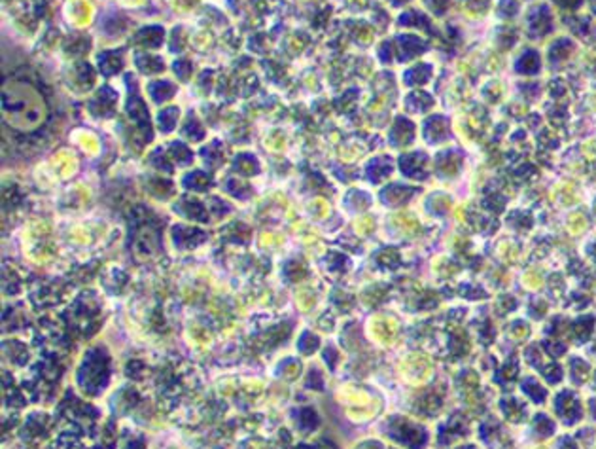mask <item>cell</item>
<instances>
[{
    "label": "cell",
    "mask_w": 596,
    "mask_h": 449,
    "mask_svg": "<svg viewBox=\"0 0 596 449\" xmlns=\"http://www.w3.org/2000/svg\"><path fill=\"white\" fill-rule=\"evenodd\" d=\"M590 409H592V415L596 417V398L592 400V402H590Z\"/></svg>",
    "instance_id": "83f0119b"
},
{
    "label": "cell",
    "mask_w": 596,
    "mask_h": 449,
    "mask_svg": "<svg viewBox=\"0 0 596 449\" xmlns=\"http://www.w3.org/2000/svg\"><path fill=\"white\" fill-rule=\"evenodd\" d=\"M549 351H551V353H553V355H562V353H564V347H562V345H559V343H551V347H549Z\"/></svg>",
    "instance_id": "cb8c5ba5"
},
{
    "label": "cell",
    "mask_w": 596,
    "mask_h": 449,
    "mask_svg": "<svg viewBox=\"0 0 596 449\" xmlns=\"http://www.w3.org/2000/svg\"><path fill=\"white\" fill-rule=\"evenodd\" d=\"M195 2H197V0H182V2H180L178 6H180V8H186V10H187V8L193 6Z\"/></svg>",
    "instance_id": "484cf974"
},
{
    "label": "cell",
    "mask_w": 596,
    "mask_h": 449,
    "mask_svg": "<svg viewBox=\"0 0 596 449\" xmlns=\"http://www.w3.org/2000/svg\"><path fill=\"white\" fill-rule=\"evenodd\" d=\"M496 305H498V311L502 313V315H505V313L511 311V309L515 307V302H513V297L503 296V297H500V302H498Z\"/></svg>",
    "instance_id": "ffe728a7"
},
{
    "label": "cell",
    "mask_w": 596,
    "mask_h": 449,
    "mask_svg": "<svg viewBox=\"0 0 596 449\" xmlns=\"http://www.w3.org/2000/svg\"><path fill=\"white\" fill-rule=\"evenodd\" d=\"M534 428H536V432H538L539 436H551L554 430V425L551 423V419H547L545 415H538V417H536V425H534Z\"/></svg>",
    "instance_id": "5bb4252c"
},
{
    "label": "cell",
    "mask_w": 596,
    "mask_h": 449,
    "mask_svg": "<svg viewBox=\"0 0 596 449\" xmlns=\"http://www.w3.org/2000/svg\"><path fill=\"white\" fill-rule=\"evenodd\" d=\"M517 364H515V360H511V362L503 364V368L498 371V379L502 381V383H509V381H513L515 379V376H517Z\"/></svg>",
    "instance_id": "9a60e30c"
},
{
    "label": "cell",
    "mask_w": 596,
    "mask_h": 449,
    "mask_svg": "<svg viewBox=\"0 0 596 449\" xmlns=\"http://www.w3.org/2000/svg\"><path fill=\"white\" fill-rule=\"evenodd\" d=\"M400 371L409 383L420 385L430 379L431 371H433V364H431L430 356H426L424 353H411L402 360Z\"/></svg>",
    "instance_id": "7a4b0ae2"
},
{
    "label": "cell",
    "mask_w": 596,
    "mask_h": 449,
    "mask_svg": "<svg viewBox=\"0 0 596 449\" xmlns=\"http://www.w3.org/2000/svg\"><path fill=\"white\" fill-rule=\"evenodd\" d=\"M526 356H528V360H530L532 364L543 366V355H541V351H539L538 345H532V347L526 351Z\"/></svg>",
    "instance_id": "d6986e66"
},
{
    "label": "cell",
    "mask_w": 596,
    "mask_h": 449,
    "mask_svg": "<svg viewBox=\"0 0 596 449\" xmlns=\"http://www.w3.org/2000/svg\"><path fill=\"white\" fill-rule=\"evenodd\" d=\"M451 351L454 355H466L469 351V340L467 335L462 330H454L453 335H451Z\"/></svg>",
    "instance_id": "8fae6325"
},
{
    "label": "cell",
    "mask_w": 596,
    "mask_h": 449,
    "mask_svg": "<svg viewBox=\"0 0 596 449\" xmlns=\"http://www.w3.org/2000/svg\"><path fill=\"white\" fill-rule=\"evenodd\" d=\"M2 114L12 127L36 129L46 118V104L34 87L23 82H8L2 91Z\"/></svg>",
    "instance_id": "6da1fadb"
},
{
    "label": "cell",
    "mask_w": 596,
    "mask_h": 449,
    "mask_svg": "<svg viewBox=\"0 0 596 449\" xmlns=\"http://www.w3.org/2000/svg\"><path fill=\"white\" fill-rule=\"evenodd\" d=\"M561 449H575V443L568 438V440H562L561 442Z\"/></svg>",
    "instance_id": "d4e9b609"
},
{
    "label": "cell",
    "mask_w": 596,
    "mask_h": 449,
    "mask_svg": "<svg viewBox=\"0 0 596 449\" xmlns=\"http://www.w3.org/2000/svg\"><path fill=\"white\" fill-rule=\"evenodd\" d=\"M528 332H530V328L523 320H517V322H513L509 326L511 338H515V340H525L526 335H528Z\"/></svg>",
    "instance_id": "2e32d148"
},
{
    "label": "cell",
    "mask_w": 596,
    "mask_h": 449,
    "mask_svg": "<svg viewBox=\"0 0 596 449\" xmlns=\"http://www.w3.org/2000/svg\"><path fill=\"white\" fill-rule=\"evenodd\" d=\"M360 449H381V445L379 443H364Z\"/></svg>",
    "instance_id": "4316f807"
},
{
    "label": "cell",
    "mask_w": 596,
    "mask_h": 449,
    "mask_svg": "<svg viewBox=\"0 0 596 449\" xmlns=\"http://www.w3.org/2000/svg\"><path fill=\"white\" fill-rule=\"evenodd\" d=\"M589 373H590V368L585 362H581V360H574V362H572V376L575 377L577 383L587 381V379H589Z\"/></svg>",
    "instance_id": "4fadbf2b"
},
{
    "label": "cell",
    "mask_w": 596,
    "mask_h": 449,
    "mask_svg": "<svg viewBox=\"0 0 596 449\" xmlns=\"http://www.w3.org/2000/svg\"><path fill=\"white\" fill-rule=\"evenodd\" d=\"M78 142L84 148H86L87 152H95L97 148H99V144H97V138L93 137V135H89V133H82L78 138Z\"/></svg>",
    "instance_id": "ac0fdd59"
},
{
    "label": "cell",
    "mask_w": 596,
    "mask_h": 449,
    "mask_svg": "<svg viewBox=\"0 0 596 449\" xmlns=\"http://www.w3.org/2000/svg\"><path fill=\"white\" fill-rule=\"evenodd\" d=\"M460 449H475V447H471V445H467V447H460Z\"/></svg>",
    "instance_id": "f1b7e54d"
},
{
    "label": "cell",
    "mask_w": 596,
    "mask_h": 449,
    "mask_svg": "<svg viewBox=\"0 0 596 449\" xmlns=\"http://www.w3.org/2000/svg\"><path fill=\"white\" fill-rule=\"evenodd\" d=\"M341 392H343L341 398L345 400V402H348V404H352V406H367L371 402V396L366 391L356 389V387H346L345 391Z\"/></svg>",
    "instance_id": "8992f818"
},
{
    "label": "cell",
    "mask_w": 596,
    "mask_h": 449,
    "mask_svg": "<svg viewBox=\"0 0 596 449\" xmlns=\"http://www.w3.org/2000/svg\"><path fill=\"white\" fill-rule=\"evenodd\" d=\"M592 326H594V320H592V317H583V319L575 320L574 324L570 326V333H572V338H575V340H587L590 335V332H592Z\"/></svg>",
    "instance_id": "52a82bcc"
},
{
    "label": "cell",
    "mask_w": 596,
    "mask_h": 449,
    "mask_svg": "<svg viewBox=\"0 0 596 449\" xmlns=\"http://www.w3.org/2000/svg\"><path fill=\"white\" fill-rule=\"evenodd\" d=\"M543 376L547 377V381H549V383H557V381H561V377H562L561 366H559V364L543 366Z\"/></svg>",
    "instance_id": "e0dca14e"
},
{
    "label": "cell",
    "mask_w": 596,
    "mask_h": 449,
    "mask_svg": "<svg viewBox=\"0 0 596 449\" xmlns=\"http://www.w3.org/2000/svg\"><path fill=\"white\" fill-rule=\"evenodd\" d=\"M554 406H557V413L561 415L562 419L566 421H575L579 419V415H581V409H579V402H577V398H575L572 392H561L559 396H557V400H554Z\"/></svg>",
    "instance_id": "277c9868"
},
{
    "label": "cell",
    "mask_w": 596,
    "mask_h": 449,
    "mask_svg": "<svg viewBox=\"0 0 596 449\" xmlns=\"http://www.w3.org/2000/svg\"><path fill=\"white\" fill-rule=\"evenodd\" d=\"M583 226H585V218L583 216L575 214V216L570 218V230H572V233H579L583 230Z\"/></svg>",
    "instance_id": "44dd1931"
},
{
    "label": "cell",
    "mask_w": 596,
    "mask_h": 449,
    "mask_svg": "<svg viewBox=\"0 0 596 449\" xmlns=\"http://www.w3.org/2000/svg\"><path fill=\"white\" fill-rule=\"evenodd\" d=\"M369 330H371V335H373V340L377 343L390 345L395 340V335H398V322L392 317L377 315L369 322Z\"/></svg>",
    "instance_id": "3957f363"
},
{
    "label": "cell",
    "mask_w": 596,
    "mask_h": 449,
    "mask_svg": "<svg viewBox=\"0 0 596 449\" xmlns=\"http://www.w3.org/2000/svg\"><path fill=\"white\" fill-rule=\"evenodd\" d=\"M545 311H547V304H545V302H541V304H539V302H536V304H534V307L530 309V313L534 315V317H536V319H539L541 315H545Z\"/></svg>",
    "instance_id": "7402d4cb"
},
{
    "label": "cell",
    "mask_w": 596,
    "mask_h": 449,
    "mask_svg": "<svg viewBox=\"0 0 596 449\" xmlns=\"http://www.w3.org/2000/svg\"><path fill=\"white\" fill-rule=\"evenodd\" d=\"M398 427H400V432H398V440H402V442H405L407 445H411V447H420L424 443V430L418 425H413L411 421L407 419H402L400 423H398Z\"/></svg>",
    "instance_id": "5b68a950"
},
{
    "label": "cell",
    "mask_w": 596,
    "mask_h": 449,
    "mask_svg": "<svg viewBox=\"0 0 596 449\" xmlns=\"http://www.w3.org/2000/svg\"><path fill=\"white\" fill-rule=\"evenodd\" d=\"M460 387L464 389V394H466L467 400L473 398L475 392H477V387H479V377H477V373L471 371V369L464 371V373L460 376Z\"/></svg>",
    "instance_id": "30bf717a"
},
{
    "label": "cell",
    "mask_w": 596,
    "mask_h": 449,
    "mask_svg": "<svg viewBox=\"0 0 596 449\" xmlns=\"http://www.w3.org/2000/svg\"><path fill=\"white\" fill-rule=\"evenodd\" d=\"M525 283L528 284V288H538L539 284H541V277H538V275H526L525 277Z\"/></svg>",
    "instance_id": "603a6c76"
},
{
    "label": "cell",
    "mask_w": 596,
    "mask_h": 449,
    "mask_svg": "<svg viewBox=\"0 0 596 449\" xmlns=\"http://www.w3.org/2000/svg\"><path fill=\"white\" fill-rule=\"evenodd\" d=\"M523 389H525V392L530 396L534 402H541V400L545 398V389L541 387V385L536 381V379H532V377H528V379H525V383H523Z\"/></svg>",
    "instance_id": "7c38bea8"
},
{
    "label": "cell",
    "mask_w": 596,
    "mask_h": 449,
    "mask_svg": "<svg viewBox=\"0 0 596 449\" xmlns=\"http://www.w3.org/2000/svg\"><path fill=\"white\" fill-rule=\"evenodd\" d=\"M441 407V396H439L438 392H426L422 398L418 400V409L422 413H426V415H433V413H438V409Z\"/></svg>",
    "instance_id": "ba28073f"
},
{
    "label": "cell",
    "mask_w": 596,
    "mask_h": 449,
    "mask_svg": "<svg viewBox=\"0 0 596 449\" xmlns=\"http://www.w3.org/2000/svg\"><path fill=\"white\" fill-rule=\"evenodd\" d=\"M502 407H503V413H505V417L509 421H513V423H519V421L525 417V406L523 404H519L515 398H503L502 400Z\"/></svg>",
    "instance_id": "9c48e42d"
}]
</instances>
